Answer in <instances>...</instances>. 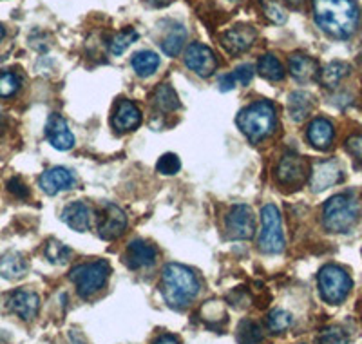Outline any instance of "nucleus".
Here are the masks:
<instances>
[{"instance_id": "a211bd4d", "label": "nucleus", "mask_w": 362, "mask_h": 344, "mask_svg": "<svg viewBox=\"0 0 362 344\" xmlns=\"http://www.w3.org/2000/svg\"><path fill=\"white\" fill-rule=\"evenodd\" d=\"M62 222L76 232H87L93 222V209L83 201H73L62 210Z\"/></svg>"}, {"instance_id": "2eb2a0df", "label": "nucleus", "mask_w": 362, "mask_h": 344, "mask_svg": "<svg viewBox=\"0 0 362 344\" xmlns=\"http://www.w3.org/2000/svg\"><path fill=\"white\" fill-rule=\"evenodd\" d=\"M40 189L49 196L62 193V190H71L76 185V178L73 172L66 167H53L49 171H45L38 180Z\"/></svg>"}, {"instance_id": "412c9836", "label": "nucleus", "mask_w": 362, "mask_h": 344, "mask_svg": "<svg viewBox=\"0 0 362 344\" xmlns=\"http://www.w3.org/2000/svg\"><path fill=\"white\" fill-rule=\"evenodd\" d=\"M288 71L297 82H310V80L317 78V74L321 73L319 71V64L312 57L303 53H296L290 57Z\"/></svg>"}, {"instance_id": "9d476101", "label": "nucleus", "mask_w": 362, "mask_h": 344, "mask_svg": "<svg viewBox=\"0 0 362 344\" xmlns=\"http://www.w3.org/2000/svg\"><path fill=\"white\" fill-rule=\"evenodd\" d=\"M185 66L202 78H209L218 69L214 51L203 44H190L185 51Z\"/></svg>"}, {"instance_id": "f257e3e1", "label": "nucleus", "mask_w": 362, "mask_h": 344, "mask_svg": "<svg viewBox=\"0 0 362 344\" xmlns=\"http://www.w3.org/2000/svg\"><path fill=\"white\" fill-rule=\"evenodd\" d=\"M317 25L335 38H348L358 24V9L354 0H313Z\"/></svg>"}, {"instance_id": "473e14b6", "label": "nucleus", "mask_w": 362, "mask_h": 344, "mask_svg": "<svg viewBox=\"0 0 362 344\" xmlns=\"http://www.w3.org/2000/svg\"><path fill=\"white\" fill-rule=\"evenodd\" d=\"M21 76L15 73H2L0 74V98H9L21 89Z\"/></svg>"}, {"instance_id": "c03bdc74", "label": "nucleus", "mask_w": 362, "mask_h": 344, "mask_svg": "<svg viewBox=\"0 0 362 344\" xmlns=\"http://www.w3.org/2000/svg\"><path fill=\"white\" fill-rule=\"evenodd\" d=\"M290 2H293V4H299V2H303V0H290Z\"/></svg>"}, {"instance_id": "72a5a7b5", "label": "nucleus", "mask_w": 362, "mask_h": 344, "mask_svg": "<svg viewBox=\"0 0 362 344\" xmlns=\"http://www.w3.org/2000/svg\"><path fill=\"white\" fill-rule=\"evenodd\" d=\"M319 343L321 344H348L350 343V336L339 326H328L325 328L319 336Z\"/></svg>"}, {"instance_id": "c756f323", "label": "nucleus", "mask_w": 362, "mask_h": 344, "mask_svg": "<svg viewBox=\"0 0 362 344\" xmlns=\"http://www.w3.org/2000/svg\"><path fill=\"white\" fill-rule=\"evenodd\" d=\"M136 40H138V31L132 28H127L124 29V31L116 33L115 37L111 38V42H109V51H111L115 57H119V55L125 53V50H127L129 45L134 44Z\"/></svg>"}, {"instance_id": "4468645a", "label": "nucleus", "mask_w": 362, "mask_h": 344, "mask_svg": "<svg viewBox=\"0 0 362 344\" xmlns=\"http://www.w3.org/2000/svg\"><path fill=\"white\" fill-rule=\"evenodd\" d=\"M8 306L22 321H33L40 310V297L33 290H15L9 295Z\"/></svg>"}, {"instance_id": "4c0bfd02", "label": "nucleus", "mask_w": 362, "mask_h": 344, "mask_svg": "<svg viewBox=\"0 0 362 344\" xmlns=\"http://www.w3.org/2000/svg\"><path fill=\"white\" fill-rule=\"evenodd\" d=\"M8 190L15 197H21V200H25V197L29 196V189L25 187V183L21 178H11V180L8 181Z\"/></svg>"}, {"instance_id": "423d86ee", "label": "nucleus", "mask_w": 362, "mask_h": 344, "mask_svg": "<svg viewBox=\"0 0 362 344\" xmlns=\"http://www.w3.org/2000/svg\"><path fill=\"white\" fill-rule=\"evenodd\" d=\"M317 283H319V292L321 297L329 304H341L348 297L351 287V277L344 268L337 265H326L321 268L317 275Z\"/></svg>"}, {"instance_id": "9b49d317", "label": "nucleus", "mask_w": 362, "mask_h": 344, "mask_svg": "<svg viewBox=\"0 0 362 344\" xmlns=\"http://www.w3.org/2000/svg\"><path fill=\"white\" fill-rule=\"evenodd\" d=\"M308 178V165L296 154H286L277 167V180L288 187H299Z\"/></svg>"}, {"instance_id": "7ed1b4c3", "label": "nucleus", "mask_w": 362, "mask_h": 344, "mask_svg": "<svg viewBox=\"0 0 362 344\" xmlns=\"http://www.w3.org/2000/svg\"><path fill=\"white\" fill-rule=\"evenodd\" d=\"M276 107L268 100L250 103L238 115V127L250 142L257 144L276 131Z\"/></svg>"}, {"instance_id": "2f4dec72", "label": "nucleus", "mask_w": 362, "mask_h": 344, "mask_svg": "<svg viewBox=\"0 0 362 344\" xmlns=\"http://www.w3.org/2000/svg\"><path fill=\"white\" fill-rule=\"evenodd\" d=\"M292 324H293V317H292V314H288L286 310L276 308V310H272L270 314H268L267 326L270 332L281 333V332H284V330H288Z\"/></svg>"}, {"instance_id": "79ce46f5", "label": "nucleus", "mask_w": 362, "mask_h": 344, "mask_svg": "<svg viewBox=\"0 0 362 344\" xmlns=\"http://www.w3.org/2000/svg\"><path fill=\"white\" fill-rule=\"evenodd\" d=\"M147 4L151 6H156V8H160V6H165V4H169L170 0H145Z\"/></svg>"}, {"instance_id": "1a4fd4ad", "label": "nucleus", "mask_w": 362, "mask_h": 344, "mask_svg": "<svg viewBox=\"0 0 362 344\" xmlns=\"http://www.w3.org/2000/svg\"><path fill=\"white\" fill-rule=\"evenodd\" d=\"M226 234L232 239H250L255 232V219L248 205H234L226 214Z\"/></svg>"}, {"instance_id": "cd10ccee", "label": "nucleus", "mask_w": 362, "mask_h": 344, "mask_svg": "<svg viewBox=\"0 0 362 344\" xmlns=\"http://www.w3.org/2000/svg\"><path fill=\"white\" fill-rule=\"evenodd\" d=\"M348 73H350L348 64H344V62H329L328 66L321 71V82L329 89H334Z\"/></svg>"}, {"instance_id": "f03ea898", "label": "nucleus", "mask_w": 362, "mask_h": 344, "mask_svg": "<svg viewBox=\"0 0 362 344\" xmlns=\"http://www.w3.org/2000/svg\"><path fill=\"white\" fill-rule=\"evenodd\" d=\"M161 294L170 308H185L199 294V279L185 265L169 263L161 274Z\"/></svg>"}, {"instance_id": "dca6fc26", "label": "nucleus", "mask_w": 362, "mask_h": 344, "mask_svg": "<svg viewBox=\"0 0 362 344\" xmlns=\"http://www.w3.org/2000/svg\"><path fill=\"white\" fill-rule=\"evenodd\" d=\"M158 250L156 246L151 245L144 239H134L129 243L127 250H125V263L132 270H140V268H147L156 263Z\"/></svg>"}, {"instance_id": "393cba45", "label": "nucleus", "mask_w": 362, "mask_h": 344, "mask_svg": "<svg viewBox=\"0 0 362 344\" xmlns=\"http://www.w3.org/2000/svg\"><path fill=\"white\" fill-rule=\"evenodd\" d=\"M132 69L140 78H147L151 74L156 73V69L160 67V57L153 51H138V53L132 57L131 60Z\"/></svg>"}, {"instance_id": "7c9ffc66", "label": "nucleus", "mask_w": 362, "mask_h": 344, "mask_svg": "<svg viewBox=\"0 0 362 344\" xmlns=\"http://www.w3.org/2000/svg\"><path fill=\"white\" fill-rule=\"evenodd\" d=\"M263 340V330L254 321H241L238 328V343L239 344H257Z\"/></svg>"}, {"instance_id": "aec40b11", "label": "nucleus", "mask_w": 362, "mask_h": 344, "mask_svg": "<svg viewBox=\"0 0 362 344\" xmlns=\"http://www.w3.org/2000/svg\"><path fill=\"white\" fill-rule=\"evenodd\" d=\"M334 123L326 118H315L310 122L308 131H306V136H308V142L315 149H328L334 142Z\"/></svg>"}, {"instance_id": "5701e85b", "label": "nucleus", "mask_w": 362, "mask_h": 344, "mask_svg": "<svg viewBox=\"0 0 362 344\" xmlns=\"http://www.w3.org/2000/svg\"><path fill=\"white\" fill-rule=\"evenodd\" d=\"M312 107H313V100L306 91H296V93H292V95L288 96L290 118H292L296 123L303 122V120L310 115Z\"/></svg>"}, {"instance_id": "f3484780", "label": "nucleus", "mask_w": 362, "mask_h": 344, "mask_svg": "<svg viewBox=\"0 0 362 344\" xmlns=\"http://www.w3.org/2000/svg\"><path fill=\"white\" fill-rule=\"evenodd\" d=\"M45 136L49 139V144L58 151H69L74 145L73 132L67 127V122L60 115H51L45 125Z\"/></svg>"}, {"instance_id": "c85d7f7f", "label": "nucleus", "mask_w": 362, "mask_h": 344, "mask_svg": "<svg viewBox=\"0 0 362 344\" xmlns=\"http://www.w3.org/2000/svg\"><path fill=\"white\" fill-rule=\"evenodd\" d=\"M71 256H73V250L58 239H49L45 243V258L49 259L53 265H66Z\"/></svg>"}, {"instance_id": "f704fd0d", "label": "nucleus", "mask_w": 362, "mask_h": 344, "mask_svg": "<svg viewBox=\"0 0 362 344\" xmlns=\"http://www.w3.org/2000/svg\"><path fill=\"white\" fill-rule=\"evenodd\" d=\"M156 168L160 174H165V176H174V174L180 172L181 168L180 158H177L176 154H173V152H167V154H163L160 160H158Z\"/></svg>"}, {"instance_id": "bb28decb", "label": "nucleus", "mask_w": 362, "mask_h": 344, "mask_svg": "<svg viewBox=\"0 0 362 344\" xmlns=\"http://www.w3.org/2000/svg\"><path fill=\"white\" fill-rule=\"evenodd\" d=\"M257 71H259L261 76L272 80V82H279L284 78L283 64L274 55H263L257 62Z\"/></svg>"}, {"instance_id": "a18cd8bd", "label": "nucleus", "mask_w": 362, "mask_h": 344, "mask_svg": "<svg viewBox=\"0 0 362 344\" xmlns=\"http://www.w3.org/2000/svg\"><path fill=\"white\" fill-rule=\"evenodd\" d=\"M0 118H2V111H0Z\"/></svg>"}, {"instance_id": "c9c22d12", "label": "nucleus", "mask_w": 362, "mask_h": 344, "mask_svg": "<svg viewBox=\"0 0 362 344\" xmlns=\"http://www.w3.org/2000/svg\"><path fill=\"white\" fill-rule=\"evenodd\" d=\"M263 9L264 15L270 18L274 24H284L286 22V11H284L283 6L276 0H263Z\"/></svg>"}, {"instance_id": "37998d69", "label": "nucleus", "mask_w": 362, "mask_h": 344, "mask_svg": "<svg viewBox=\"0 0 362 344\" xmlns=\"http://www.w3.org/2000/svg\"><path fill=\"white\" fill-rule=\"evenodd\" d=\"M4 37H6V28L2 24H0V42L4 40Z\"/></svg>"}, {"instance_id": "58836bf2", "label": "nucleus", "mask_w": 362, "mask_h": 344, "mask_svg": "<svg viewBox=\"0 0 362 344\" xmlns=\"http://www.w3.org/2000/svg\"><path fill=\"white\" fill-rule=\"evenodd\" d=\"M348 151L357 158L358 161H362V134H355L348 139V144H346Z\"/></svg>"}, {"instance_id": "a19ab883", "label": "nucleus", "mask_w": 362, "mask_h": 344, "mask_svg": "<svg viewBox=\"0 0 362 344\" xmlns=\"http://www.w3.org/2000/svg\"><path fill=\"white\" fill-rule=\"evenodd\" d=\"M153 344H180V339L173 333H163V336L156 337Z\"/></svg>"}, {"instance_id": "39448f33", "label": "nucleus", "mask_w": 362, "mask_h": 344, "mask_svg": "<svg viewBox=\"0 0 362 344\" xmlns=\"http://www.w3.org/2000/svg\"><path fill=\"white\" fill-rule=\"evenodd\" d=\"M109 274H111V265L107 261H103V259H98V261L76 265L71 270L69 279L73 281L76 290H78L80 297L87 299V297L95 295L96 292H100L105 287Z\"/></svg>"}, {"instance_id": "6ab92c4d", "label": "nucleus", "mask_w": 362, "mask_h": 344, "mask_svg": "<svg viewBox=\"0 0 362 344\" xmlns=\"http://www.w3.org/2000/svg\"><path fill=\"white\" fill-rule=\"evenodd\" d=\"M141 123V113L138 105L131 102V100H122L116 105V111L112 115V127L119 132L134 131L136 127H140Z\"/></svg>"}, {"instance_id": "ddd939ff", "label": "nucleus", "mask_w": 362, "mask_h": 344, "mask_svg": "<svg viewBox=\"0 0 362 344\" xmlns=\"http://www.w3.org/2000/svg\"><path fill=\"white\" fill-rule=\"evenodd\" d=\"M255 37H257V33H255V29L252 25L239 24L221 35V44L230 55H239L250 50Z\"/></svg>"}, {"instance_id": "f8f14e48", "label": "nucleus", "mask_w": 362, "mask_h": 344, "mask_svg": "<svg viewBox=\"0 0 362 344\" xmlns=\"http://www.w3.org/2000/svg\"><path fill=\"white\" fill-rule=\"evenodd\" d=\"M342 180V171L339 167L337 161L326 160V161H317L312 167V174H310V187L315 193L329 189L335 183Z\"/></svg>"}, {"instance_id": "20e7f679", "label": "nucleus", "mask_w": 362, "mask_h": 344, "mask_svg": "<svg viewBox=\"0 0 362 344\" xmlns=\"http://www.w3.org/2000/svg\"><path fill=\"white\" fill-rule=\"evenodd\" d=\"M361 214V201L354 194H337L329 197L322 207V225L329 232H348L357 225Z\"/></svg>"}, {"instance_id": "b1692460", "label": "nucleus", "mask_w": 362, "mask_h": 344, "mask_svg": "<svg viewBox=\"0 0 362 344\" xmlns=\"http://www.w3.org/2000/svg\"><path fill=\"white\" fill-rule=\"evenodd\" d=\"M153 103L160 113H174L180 107V98L173 86L160 84L153 93Z\"/></svg>"}, {"instance_id": "ea45409f", "label": "nucleus", "mask_w": 362, "mask_h": 344, "mask_svg": "<svg viewBox=\"0 0 362 344\" xmlns=\"http://www.w3.org/2000/svg\"><path fill=\"white\" fill-rule=\"evenodd\" d=\"M234 87H235L234 74H223V76L219 78V89H221L223 93H226V91H232Z\"/></svg>"}, {"instance_id": "0eeeda50", "label": "nucleus", "mask_w": 362, "mask_h": 344, "mask_svg": "<svg viewBox=\"0 0 362 344\" xmlns=\"http://www.w3.org/2000/svg\"><path fill=\"white\" fill-rule=\"evenodd\" d=\"M259 250L264 254H281L284 250V232L279 209L276 205H264L261 209Z\"/></svg>"}, {"instance_id": "e433bc0d", "label": "nucleus", "mask_w": 362, "mask_h": 344, "mask_svg": "<svg viewBox=\"0 0 362 344\" xmlns=\"http://www.w3.org/2000/svg\"><path fill=\"white\" fill-rule=\"evenodd\" d=\"M232 74H234L235 82H239L241 86H248L252 82V78H254V67L250 64H243V66L235 67Z\"/></svg>"}, {"instance_id": "a878e982", "label": "nucleus", "mask_w": 362, "mask_h": 344, "mask_svg": "<svg viewBox=\"0 0 362 344\" xmlns=\"http://www.w3.org/2000/svg\"><path fill=\"white\" fill-rule=\"evenodd\" d=\"M187 42V29L180 24H174L169 33L161 40V50L167 57H177Z\"/></svg>"}, {"instance_id": "4be33fe9", "label": "nucleus", "mask_w": 362, "mask_h": 344, "mask_svg": "<svg viewBox=\"0 0 362 344\" xmlns=\"http://www.w3.org/2000/svg\"><path fill=\"white\" fill-rule=\"evenodd\" d=\"M28 259L21 252H6L0 256V277L15 281L28 274Z\"/></svg>"}, {"instance_id": "6e6552de", "label": "nucleus", "mask_w": 362, "mask_h": 344, "mask_svg": "<svg viewBox=\"0 0 362 344\" xmlns=\"http://www.w3.org/2000/svg\"><path fill=\"white\" fill-rule=\"evenodd\" d=\"M127 229V216L115 203H103L98 214V234L102 239L119 238Z\"/></svg>"}]
</instances>
